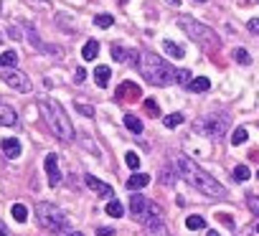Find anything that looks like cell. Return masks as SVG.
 <instances>
[{"instance_id": "obj_35", "label": "cell", "mask_w": 259, "mask_h": 236, "mask_svg": "<svg viewBox=\"0 0 259 236\" xmlns=\"http://www.w3.org/2000/svg\"><path fill=\"white\" fill-rule=\"evenodd\" d=\"M76 109H79V114H84V117H94V107H89V105H84V102H76Z\"/></svg>"}, {"instance_id": "obj_7", "label": "cell", "mask_w": 259, "mask_h": 236, "mask_svg": "<svg viewBox=\"0 0 259 236\" xmlns=\"http://www.w3.org/2000/svg\"><path fill=\"white\" fill-rule=\"evenodd\" d=\"M130 211H132L135 221H140L143 226L147 224V221H152V218H163V209H160V206L152 203V201H147V198L140 196V193H132V198H130Z\"/></svg>"}, {"instance_id": "obj_33", "label": "cell", "mask_w": 259, "mask_h": 236, "mask_svg": "<svg viewBox=\"0 0 259 236\" xmlns=\"http://www.w3.org/2000/svg\"><path fill=\"white\" fill-rule=\"evenodd\" d=\"M247 206H249V211H252L254 216H259V196L249 193V196H247Z\"/></svg>"}, {"instance_id": "obj_19", "label": "cell", "mask_w": 259, "mask_h": 236, "mask_svg": "<svg viewBox=\"0 0 259 236\" xmlns=\"http://www.w3.org/2000/svg\"><path fill=\"white\" fill-rule=\"evenodd\" d=\"M188 89H191L193 94H203V92H208V89H211V81H208L206 77H198V79H191V84H188Z\"/></svg>"}, {"instance_id": "obj_21", "label": "cell", "mask_w": 259, "mask_h": 236, "mask_svg": "<svg viewBox=\"0 0 259 236\" xmlns=\"http://www.w3.org/2000/svg\"><path fill=\"white\" fill-rule=\"evenodd\" d=\"M18 64V53L15 51H3L0 53V69H13Z\"/></svg>"}, {"instance_id": "obj_10", "label": "cell", "mask_w": 259, "mask_h": 236, "mask_svg": "<svg viewBox=\"0 0 259 236\" xmlns=\"http://www.w3.org/2000/svg\"><path fill=\"white\" fill-rule=\"evenodd\" d=\"M86 185L94 190L97 196H102V198H110L112 201V196H115V188L110 185V183H104V181H99V178H94V175H86Z\"/></svg>"}, {"instance_id": "obj_30", "label": "cell", "mask_w": 259, "mask_h": 236, "mask_svg": "<svg viewBox=\"0 0 259 236\" xmlns=\"http://www.w3.org/2000/svg\"><path fill=\"white\" fill-rule=\"evenodd\" d=\"M249 178H252V170H249L247 165H236V168H234V181L244 183V181H249Z\"/></svg>"}, {"instance_id": "obj_23", "label": "cell", "mask_w": 259, "mask_h": 236, "mask_svg": "<svg viewBox=\"0 0 259 236\" xmlns=\"http://www.w3.org/2000/svg\"><path fill=\"white\" fill-rule=\"evenodd\" d=\"M175 178H178V173H175V168H171V165H168V168H163V173H160V183L163 185H175Z\"/></svg>"}, {"instance_id": "obj_9", "label": "cell", "mask_w": 259, "mask_h": 236, "mask_svg": "<svg viewBox=\"0 0 259 236\" xmlns=\"http://www.w3.org/2000/svg\"><path fill=\"white\" fill-rule=\"evenodd\" d=\"M46 175H49V185L51 188H56L58 183H61V170H58V157H56V153H49L46 155Z\"/></svg>"}, {"instance_id": "obj_42", "label": "cell", "mask_w": 259, "mask_h": 236, "mask_svg": "<svg viewBox=\"0 0 259 236\" xmlns=\"http://www.w3.org/2000/svg\"><path fill=\"white\" fill-rule=\"evenodd\" d=\"M168 3H173V5H180V0H168Z\"/></svg>"}, {"instance_id": "obj_43", "label": "cell", "mask_w": 259, "mask_h": 236, "mask_svg": "<svg viewBox=\"0 0 259 236\" xmlns=\"http://www.w3.org/2000/svg\"><path fill=\"white\" fill-rule=\"evenodd\" d=\"M254 231H257V236H259V224H257V226H254Z\"/></svg>"}, {"instance_id": "obj_40", "label": "cell", "mask_w": 259, "mask_h": 236, "mask_svg": "<svg viewBox=\"0 0 259 236\" xmlns=\"http://www.w3.org/2000/svg\"><path fill=\"white\" fill-rule=\"evenodd\" d=\"M206 236H221V234H219V231H208Z\"/></svg>"}, {"instance_id": "obj_31", "label": "cell", "mask_w": 259, "mask_h": 236, "mask_svg": "<svg viewBox=\"0 0 259 236\" xmlns=\"http://www.w3.org/2000/svg\"><path fill=\"white\" fill-rule=\"evenodd\" d=\"M234 58H236L241 66H249V64H252V56H249L247 49H236V51H234Z\"/></svg>"}, {"instance_id": "obj_16", "label": "cell", "mask_w": 259, "mask_h": 236, "mask_svg": "<svg viewBox=\"0 0 259 236\" xmlns=\"http://www.w3.org/2000/svg\"><path fill=\"white\" fill-rule=\"evenodd\" d=\"M145 185H150V175H147V173H132L130 178H127V188H130V190L145 188Z\"/></svg>"}, {"instance_id": "obj_39", "label": "cell", "mask_w": 259, "mask_h": 236, "mask_svg": "<svg viewBox=\"0 0 259 236\" xmlns=\"http://www.w3.org/2000/svg\"><path fill=\"white\" fill-rule=\"evenodd\" d=\"M84 77H86V71H84V69H76V74H74L76 84H82V81H84Z\"/></svg>"}, {"instance_id": "obj_22", "label": "cell", "mask_w": 259, "mask_h": 236, "mask_svg": "<svg viewBox=\"0 0 259 236\" xmlns=\"http://www.w3.org/2000/svg\"><path fill=\"white\" fill-rule=\"evenodd\" d=\"M125 127L132 132V135H140L143 132V120H137L135 114H125Z\"/></svg>"}, {"instance_id": "obj_2", "label": "cell", "mask_w": 259, "mask_h": 236, "mask_svg": "<svg viewBox=\"0 0 259 236\" xmlns=\"http://www.w3.org/2000/svg\"><path fill=\"white\" fill-rule=\"evenodd\" d=\"M38 109H41V117L46 120V125H49V130L54 132L58 140H64V142H71L74 140V125L69 120L66 109L61 107L56 99L41 97L38 99Z\"/></svg>"}, {"instance_id": "obj_24", "label": "cell", "mask_w": 259, "mask_h": 236, "mask_svg": "<svg viewBox=\"0 0 259 236\" xmlns=\"http://www.w3.org/2000/svg\"><path fill=\"white\" fill-rule=\"evenodd\" d=\"M10 213H13V218L18 221V224H26V221H28V209H26L23 203H13Z\"/></svg>"}, {"instance_id": "obj_3", "label": "cell", "mask_w": 259, "mask_h": 236, "mask_svg": "<svg viewBox=\"0 0 259 236\" xmlns=\"http://www.w3.org/2000/svg\"><path fill=\"white\" fill-rule=\"evenodd\" d=\"M175 71L163 56L152 53V51H143L140 53V74L145 77L147 84L152 86H171L175 84Z\"/></svg>"}, {"instance_id": "obj_27", "label": "cell", "mask_w": 259, "mask_h": 236, "mask_svg": "<svg viewBox=\"0 0 259 236\" xmlns=\"http://www.w3.org/2000/svg\"><path fill=\"white\" fill-rule=\"evenodd\" d=\"M186 226H188L191 231H203V229H206V221H203L201 216H188V218H186Z\"/></svg>"}, {"instance_id": "obj_44", "label": "cell", "mask_w": 259, "mask_h": 236, "mask_svg": "<svg viewBox=\"0 0 259 236\" xmlns=\"http://www.w3.org/2000/svg\"><path fill=\"white\" fill-rule=\"evenodd\" d=\"M0 236H8V234H5V231H3V229H0Z\"/></svg>"}, {"instance_id": "obj_36", "label": "cell", "mask_w": 259, "mask_h": 236, "mask_svg": "<svg viewBox=\"0 0 259 236\" xmlns=\"http://www.w3.org/2000/svg\"><path fill=\"white\" fill-rule=\"evenodd\" d=\"M145 109H147V114L155 117V114H158V102H155V99H145Z\"/></svg>"}, {"instance_id": "obj_6", "label": "cell", "mask_w": 259, "mask_h": 236, "mask_svg": "<svg viewBox=\"0 0 259 236\" xmlns=\"http://www.w3.org/2000/svg\"><path fill=\"white\" fill-rule=\"evenodd\" d=\"M36 218H38V226L43 231H51V234H58L69 226V218L64 216V211L54 203H46V201H41L36 206Z\"/></svg>"}, {"instance_id": "obj_25", "label": "cell", "mask_w": 259, "mask_h": 236, "mask_svg": "<svg viewBox=\"0 0 259 236\" xmlns=\"http://www.w3.org/2000/svg\"><path fill=\"white\" fill-rule=\"evenodd\" d=\"M183 120H186V117H183L180 112H173V114H165V117H163V125H165L168 130H173V127L183 125Z\"/></svg>"}, {"instance_id": "obj_28", "label": "cell", "mask_w": 259, "mask_h": 236, "mask_svg": "<svg viewBox=\"0 0 259 236\" xmlns=\"http://www.w3.org/2000/svg\"><path fill=\"white\" fill-rule=\"evenodd\" d=\"M247 140H249V132L244 130V127H239V130H234V132H231V145H236V147H239V145H244Z\"/></svg>"}, {"instance_id": "obj_1", "label": "cell", "mask_w": 259, "mask_h": 236, "mask_svg": "<svg viewBox=\"0 0 259 236\" xmlns=\"http://www.w3.org/2000/svg\"><path fill=\"white\" fill-rule=\"evenodd\" d=\"M175 173H178L191 188L201 190L203 196H211V198H226V188H224L216 178H213V175H208L198 163H193L191 157L178 155V160H175Z\"/></svg>"}, {"instance_id": "obj_45", "label": "cell", "mask_w": 259, "mask_h": 236, "mask_svg": "<svg viewBox=\"0 0 259 236\" xmlns=\"http://www.w3.org/2000/svg\"><path fill=\"white\" fill-rule=\"evenodd\" d=\"M196 3H206V0H196Z\"/></svg>"}, {"instance_id": "obj_12", "label": "cell", "mask_w": 259, "mask_h": 236, "mask_svg": "<svg viewBox=\"0 0 259 236\" xmlns=\"http://www.w3.org/2000/svg\"><path fill=\"white\" fill-rule=\"evenodd\" d=\"M0 150H3V155L5 157H10V160H15V157H21V142L15 140V137H5L3 142H0Z\"/></svg>"}, {"instance_id": "obj_29", "label": "cell", "mask_w": 259, "mask_h": 236, "mask_svg": "<svg viewBox=\"0 0 259 236\" xmlns=\"http://www.w3.org/2000/svg\"><path fill=\"white\" fill-rule=\"evenodd\" d=\"M115 18L110 16V13H99V16H94V26L97 28H112Z\"/></svg>"}, {"instance_id": "obj_18", "label": "cell", "mask_w": 259, "mask_h": 236, "mask_svg": "<svg viewBox=\"0 0 259 236\" xmlns=\"http://www.w3.org/2000/svg\"><path fill=\"white\" fill-rule=\"evenodd\" d=\"M97 53H99V43H97L94 38L86 41V43H84V49H82V58H84V61H94Z\"/></svg>"}, {"instance_id": "obj_37", "label": "cell", "mask_w": 259, "mask_h": 236, "mask_svg": "<svg viewBox=\"0 0 259 236\" xmlns=\"http://www.w3.org/2000/svg\"><path fill=\"white\" fill-rule=\"evenodd\" d=\"M249 31H252L254 36L259 33V18H252V21H249Z\"/></svg>"}, {"instance_id": "obj_32", "label": "cell", "mask_w": 259, "mask_h": 236, "mask_svg": "<svg viewBox=\"0 0 259 236\" xmlns=\"http://www.w3.org/2000/svg\"><path fill=\"white\" fill-rule=\"evenodd\" d=\"M175 84H186L188 86L191 84V71L188 69H178L175 71Z\"/></svg>"}, {"instance_id": "obj_15", "label": "cell", "mask_w": 259, "mask_h": 236, "mask_svg": "<svg viewBox=\"0 0 259 236\" xmlns=\"http://www.w3.org/2000/svg\"><path fill=\"white\" fill-rule=\"evenodd\" d=\"M112 58H115V61H130V64H137V61H140V53H127V49H122V46H117V43H115V46H112Z\"/></svg>"}, {"instance_id": "obj_4", "label": "cell", "mask_w": 259, "mask_h": 236, "mask_svg": "<svg viewBox=\"0 0 259 236\" xmlns=\"http://www.w3.org/2000/svg\"><path fill=\"white\" fill-rule=\"evenodd\" d=\"M178 26L183 28V33H186L191 41H196L198 46H203L206 51H216V49H221V38H219V33L213 31V28H208L206 23L196 21V18H191V16H180V18H178Z\"/></svg>"}, {"instance_id": "obj_8", "label": "cell", "mask_w": 259, "mask_h": 236, "mask_svg": "<svg viewBox=\"0 0 259 236\" xmlns=\"http://www.w3.org/2000/svg\"><path fill=\"white\" fill-rule=\"evenodd\" d=\"M0 79H3L10 89L21 92V94H28L30 89H33V86H30V79L18 69H0Z\"/></svg>"}, {"instance_id": "obj_38", "label": "cell", "mask_w": 259, "mask_h": 236, "mask_svg": "<svg viewBox=\"0 0 259 236\" xmlns=\"http://www.w3.org/2000/svg\"><path fill=\"white\" fill-rule=\"evenodd\" d=\"M97 236H115V229H110V226H102V229L97 231Z\"/></svg>"}, {"instance_id": "obj_5", "label": "cell", "mask_w": 259, "mask_h": 236, "mask_svg": "<svg viewBox=\"0 0 259 236\" xmlns=\"http://www.w3.org/2000/svg\"><path fill=\"white\" fill-rule=\"evenodd\" d=\"M229 125H231V114L216 109V112H208V114L198 117V120L193 122V130H196V135H206L211 140H221L226 135Z\"/></svg>"}, {"instance_id": "obj_34", "label": "cell", "mask_w": 259, "mask_h": 236, "mask_svg": "<svg viewBox=\"0 0 259 236\" xmlns=\"http://www.w3.org/2000/svg\"><path fill=\"white\" fill-rule=\"evenodd\" d=\"M125 163H127V168L137 170V168H140V157H137V153H127L125 155Z\"/></svg>"}, {"instance_id": "obj_14", "label": "cell", "mask_w": 259, "mask_h": 236, "mask_svg": "<svg viewBox=\"0 0 259 236\" xmlns=\"http://www.w3.org/2000/svg\"><path fill=\"white\" fill-rule=\"evenodd\" d=\"M145 236H171V234H168L163 218H152L145 224Z\"/></svg>"}, {"instance_id": "obj_13", "label": "cell", "mask_w": 259, "mask_h": 236, "mask_svg": "<svg viewBox=\"0 0 259 236\" xmlns=\"http://www.w3.org/2000/svg\"><path fill=\"white\" fill-rule=\"evenodd\" d=\"M13 125H18V114L5 102H0V127H13Z\"/></svg>"}, {"instance_id": "obj_41", "label": "cell", "mask_w": 259, "mask_h": 236, "mask_svg": "<svg viewBox=\"0 0 259 236\" xmlns=\"http://www.w3.org/2000/svg\"><path fill=\"white\" fill-rule=\"evenodd\" d=\"M69 236H84V234H82V231H71Z\"/></svg>"}, {"instance_id": "obj_20", "label": "cell", "mask_w": 259, "mask_h": 236, "mask_svg": "<svg viewBox=\"0 0 259 236\" xmlns=\"http://www.w3.org/2000/svg\"><path fill=\"white\" fill-rule=\"evenodd\" d=\"M163 49H165L168 56H173V58H183V56H186V49L178 46L175 41H163Z\"/></svg>"}, {"instance_id": "obj_17", "label": "cell", "mask_w": 259, "mask_h": 236, "mask_svg": "<svg viewBox=\"0 0 259 236\" xmlns=\"http://www.w3.org/2000/svg\"><path fill=\"white\" fill-rule=\"evenodd\" d=\"M110 77H112V69H110V66L102 64V66L94 69V81H97V86H102V89L110 84Z\"/></svg>"}, {"instance_id": "obj_11", "label": "cell", "mask_w": 259, "mask_h": 236, "mask_svg": "<svg viewBox=\"0 0 259 236\" xmlns=\"http://www.w3.org/2000/svg\"><path fill=\"white\" fill-rule=\"evenodd\" d=\"M140 94H143V92H140V86H137L135 81H122L115 97H117L119 102H127V99H140Z\"/></svg>"}, {"instance_id": "obj_26", "label": "cell", "mask_w": 259, "mask_h": 236, "mask_svg": "<svg viewBox=\"0 0 259 236\" xmlns=\"http://www.w3.org/2000/svg\"><path fill=\"white\" fill-rule=\"evenodd\" d=\"M107 213H110L112 218H122V216H125V209H122V203L119 201H110V203H107Z\"/></svg>"}]
</instances>
